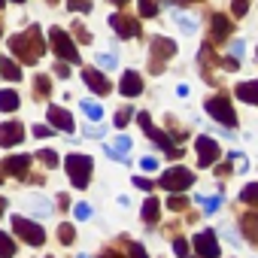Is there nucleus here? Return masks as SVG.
I'll return each instance as SVG.
<instances>
[{
    "label": "nucleus",
    "instance_id": "obj_1",
    "mask_svg": "<svg viewBox=\"0 0 258 258\" xmlns=\"http://www.w3.org/2000/svg\"><path fill=\"white\" fill-rule=\"evenodd\" d=\"M10 52L22 61V64H37L46 52V43H43V34L37 25H31L25 34H16L10 37Z\"/></svg>",
    "mask_w": 258,
    "mask_h": 258
},
{
    "label": "nucleus",
    "instance_id": "obj_2",
    "mask_svg": "<svg viewBox=\"0 0 258 258\" xmlns=\"http://www.w3.org/2000/svg\"><path fill=\"white\" fill-rule=\"evenodd\" d=\"M91 158L88 155H67V161H64V170L70 173V182L76 185V188H85L88 185V179H91Z\"/></svg>",
    "mask_w": 258,
    "mask_h": 258
},
{
    "label": "nucleus",
    "instance_id": "obj_3",
    "mask_svg": "<svg viewBox=\"0 0 258 258\" xmlns=\"http://www.w3.org/2000/svg\"><path fill=\"white\" fill-rule=\"evenodd\" d=\"M49 40H52L55 55H58L64 64H79V52H76V46H73V40H70V34H67V31L52 28V31H49Z\"/></svg>",
    "mask_w": 258,
    "mask_h": 258
},
{
    "label": "nucleus",
    "instance_id": "obj_4",
    "mask_svg": "<svg viewBox=\"0 0 258 258\" xmlns=\"http://www.w3.org/2000/svg\"><path fill=\"white\" fill-rule=\"evenodd\" d=\"M207 112L219 121V124H225V127H234L237 124V115H234V106H231V100L228 97H222V94H216V97H207Z\"/></svg>",
    "mask_w": 258,
    "mask_h": 258
},
{
    "label": "nucleus",
    "instance_id": "obj_5",
    "mask_svg": "<svg viewBox=\"0 0 258 258\" xmlns=\"http://www.w3.org/2000/svg\"><path fill=\"white\" fill-rule=\"evenodd\" d=\"M191 182H195V173L185 170V167H170V170H164L161 179H158V185L167 188V191H185Z\"/></svg>",
    "mask_w": 258,
    "mask_h": 258
},
{
    "label": "nucleus",
    "instance_id": "obj_6",
    "mask_svg": "<svg viewBox=\"0 0 258 258\" xmlns=\"http://www.w3.org/2000/svg\"><path fill=\"white\" fill-rule=\"evenodd\" d=\"M137 121H140V127H143V131L158 143V149H164L170 158H179L182 155V149H173V143H170V137L164 134V131H158V127H152V121H149V112H137Z\"/></svg>",
    "mask_w": 258,
    "mask_h": 258
},
{
    "label": "nucleus",
    "instance_id": "obj_7",
    "mask_svg": "<svg viewBox=\"0 0 258 258\" xmlns=\"http://www.w3.org/2000/svg\"><path fill=\"white\" fill-rule=\"evenodd\" d=\"M13 231H16L25 243H31V246H43V243H46V231H43L40 225H34L31 219L16 216V219H13Z\"/></svg>",
    "mask_w": 258,
    "mask_h": 258
},
{
    "label": "nucleus",
    "instance_id": "obj_8",
    "mask_svg": "<svg viewBox=\"0 0 258 258\" xmlns=\"http://www.w3.org/2000/svg\"><path fill=\"white\" fill-rule=\"evenodd\" d=\"M195 255L198 258H219V237H216V231H201L195 237Z\"/></svg>",
    "mask_w": 258,
    "mask_h": 258
},
{
    "label": "nucleus",
    "instance_id": "obj_9",
    "mask_svg": "<svg viewBox=\"0 0 258 258\" xmlns=\"http://www.w3.org/2000/svg\"><path fill=\"white\" fill-rule=\"evenodd\" d=\"M219 155H222V149H219V143H216L213 137H198V164H201V167L216 164Z\"/></svg>",
    "mask_w": 258,
    "mask_h": 258
},
{
    "label": "nucleus",
    "instance_id": "obj_10",
    "mask_svg": "<svg viewBox=\"0 0 258 258\" xmlns=\"http://www.w3.org/2000/svg\"><path fill=\"white\" fill-rule=\"evenodd\" d=\"M22 140H25L22 121H4L0 124V146H19Z\"/></svg>",
    "mask_w": 258,
    "mask_h": 258
},
{
    "label": "nucleus",
    "instance_id": "obj_11",
    "mask_svg": "<svg viewBox=\"0 0 258 258\" xmlns=\"http://www.w3.org/2000/svg\"><path fill=\"white\" fill-rule=\"evenodd\" d=\"M109 25H112V31H115L121 40L140 37V25H137V19H127V16H112V19H109Z\"/></svg>",
    "mask_w": 258,
    "mask_h": 258
},
{
    "label": "nucleus",
    "instance_id": "obj_12",
    "mask_svg": "<svg viewBox=\"0 0 258 258\" xmlns=\"http://www.w3.org/2000/svg\"><path fill=\"white\" fill-rule=\"evenodd\" d=\"M118 91H121L124 97H137V94L143 91V79H140V73H137V70H124Z\"/></svg>",
    "mask_w": 258,
    "mask_h": 258
},
{
    "label": "nucleus",
    "instance_id": "obj_13",
    "mask_svg": "<svg viewBox=\"0 0 258 258\" xmlns=\"http://www.w3.org/2000/svg\"><path fill=\"white\" fill-rule=\"evenodd\" d=\"M176 55V43L173 40H167V37H155L152 40V64L161 58V64L167 61V58H173Z\"/></svg>",
    "mask_w": 258,
    "mask_h": 258
},
{
    "label": "nucleus",
    "instance_id": "obj_14",
    "mask_svg": "<svg viewBox=\"0 0 258 258\" xmlns=\"http://www.w3.org/2000/svg\"><path fill=\"white\" fill-rule=\"evenodd\" d=\"M49 121L58 127V131L73 134V115H70L67 109H61V106H49Z\"/></svg>",
    "mask_w": 258,
    "mask_h": 258
},
{
    "label": "nucleus",
    "instance_id": "obj_15",
    "mask_svg": "<svg viewBox=\"0 0 258 258\" xmlns=\"http://www.w3.org/2000/svg\"><path fill=\"white\" fill-rule=\"evenodd\" d=\"M82 82H85L91 91H97V94H109V88H112L100 70H85V73H82Z\"/></svg>",
    "mask_w": 258,
    "mask_h": 258
},
{
    "label": "nucleus",
    "instance_id": "obj_16",
    "mask_svg": "<svg viewBox=\"0 0 258 258\" xmlns=\"http://www.w3.org/2000/svg\"><path fill=\"white\" fill-rule=\"evenodd\" d=\"M4 167H7V173H10V176L25 179V176H28V167H31V155H13V158H7V161H4Z\"/></svg>",
    "mask_w": 258,
    "mask_h": 258
},
{
    "label": "nucleus",
    "instance_id": "obj_17",
    "mask_svg": "<svg viewBox=\"0 0 258 258\" xmlns=\"http://www.w3.org/2000/svg\"><path fill=\"white\" fill-rule=\"evenodd\" d=\"M240 228H243V234H246L249 243H258V216L255 213H246L240 219Z\"/></svg>",
    "mask_w": 258,
    "mask_h": 258
},
{
    "label": "nucleus",
    "instance_id": "obj_18",
    "mask_svg": "<svg viewBox=\"0 0 258 258\" xmlns=\"http://www.w3.org/2000/svg\"><path fill=\"white\" fill-rule=\"evenodd\" d=\"M127 149H131V140H127V137H118L112 146H106V155L115 158V161H127Z\"/></svg>",
    "mask_w": 258,
    "mask_h": 258
},
{
    "label": "nucleus",
    "instance_id": "obj_19",
    "mask_svg": "<svg viewBox=\"0 0 258 258\" xmlns=\"http://www.w3.org/2000/svg\"><path fill=\"white\" fill-rule=\"evenodd\" d=\"M231 31H234V25L225 16H213V40H225Z\"/></svg>",
    "mask_w": 258,
    "mask_h": 258
},
{
    "label": "nucleus",
    "instance_id": "obj_20",
    "mask_svg": "<svg viewBox=\"0 0 258 258\" xmlns=\"http://www.w3.org/2000/svg\"><path fill=\"white\" fill-rule=\"evenodd\" d=\"M237 97L246 100V103H255V100H258V82H255V79H252V82H240V85H237Z\"/></svg>",
    "mask_w": 258,
    "mask_h": 258
},
{
    "label": "nucleus",
    "instance_id": "obj_21",
    "mask_svg": "<svg viewBox=\"0 0 258 258\" xmlns=\"http://www.w3.org/2000/svg\"><path fill=\"white\" fill-rule=\"evenodd\" d=\"M0 76L10 79V82H19L22 79V67L13 64V58H4V61H0Z\"/></svg>",
    "mask_w": 258,
    "mask_h": 258
},
{
    "label": "nucleus",
    "instance_id": "obj_22",
    "mask_svg": "<svg viewBox=\"0 0 258 258\" xmlns=\"http://www.w3.org/2000/svg\"><path fill=\"white\" fill-rule=\"evenodd\" d=\"M0 109H4V112H16L19 109V94L4 88V91H0Z\"/></svg>",
    "mask_w": 258,
    "mask_h": 258
},
{
    "label": "nucleus",
    "instance_id": "obj_23",
    "mask_svg": "<svg viewBox=\"0 0 258 258\" xmlns=\"http://www.w3.org/2000/svg\"><path fill=\"white\" fill-rule=\"evenodd\" d=\"M158 210H161V204H158V198H149L146 204H143V222H155L158 219Z\"/></svg>",
    "mask_w": 258,
    "mask_h": 258
},
{
    "label": "nucleus",
    "instance_id": "obj_24",
    "mask_svg": "<svg viewBox=\"0 0 258 258\" xmlns=\"http://www.w3.org/2000/svg\"><path fill=\"white\" fill-rule=\"evenodd\" d=\"M13 255H16V243L0 231V258H13Z\"/></svg>",
    "mask_w": 258,
    "mask_h": 258
},
{
    "label": "nucleus",
    "instance_id": "obj_25",
    "mask_svg": "<svg viewBox=\"0 0 258 258\" xmlns=\"http://www.w3.org/2000/svg\"><path fill=\"white\" fill-rule=\"evenodd\" d=\"M34 91H37V100L49 97V76H37L34 79Z\"/></svg>",
    "mask_w": 258,
    "mask_h": 258
},
{
    "label": "nucleus",
    "instance_id": "obj_26",
    "mask_svg": "<svg viewBox=\"0 0 258 258\" xmlns=\"http://www.w3.org/2000/svg\"><path fill=\"white\" fill-rule=\"evenodd\" d=\"M140 16H143V19L158 16V4H155V0H140Z\"/></svg>",
    "mask_w": 258,
    "mask_h": 258
},
{
    "label": "nucleus",
    "instance_id": "obj_27",
    "mask_svg": "<svg viewBox=\"0 0 258 258\" xmlns=\"http://www.w3.org/2000/svg\"><path fill=\"white\" fill-rule=\"evenodd\" d=\"M73 237H76V231H73V225H58V240L67 246V243H73Z\"/></svg>",
    "mask_w": 258,
    "mask_h": 258
},
{
    "label": "nucleus",
    "instance_id": "obj_28",
    "mask_svg": "<svg viewBox=\"0 0 258 258\" xmlns=\"http://www.w3.org/2000/svg\"><path fill=\"white\" fill-rule=\"evenodd\" d=\"M67 10H73V13H91V0H67Z\"/></svg>",
    "mask_w": 258,
    "mask_h": 258
},
{
    "label": "nucleus",
    "instance_id": "obj_29",
    "mask_svg": "<svg viewBox=\"0 0 258 258\" xmlns=\"http://www.w3.org/2000/svg\"><path fill=\"white\" fill-rule=\"evenodd\" d=\"M82 109H85L88 118H100V115H103V106H100V103H88V100H82Z\"/></svg>",
    "mask_w": 258,
    "mask_h": 258
},
{
    "label": "nucleus",
    "instance_id": "obj_30",
    "mask_svg": "<svg viewBox=\"0 0 258 258\" xmlns=\"http://www.w3.org/2000/svg\"><path fill=\"white\" fill-rule=\"evenodd\" d=\"M240 198H243L246 204H255V201H258V185H255V182H249V185L243 188V195H240Z\"/></svg>",
    "mask_w": 258,
    "mask_h": 258
},
{
    "label": "nucleus",
    "instance_id": "obj_31",
    "mask_svg": "<svg viewBox=\"0 0 258 258\" xmlns=\"http://www.w3.org/2000/svg\"><path fill=\"white\" fill-rule=\"evenodd\" d=\"M231 10H234L237 19H243V16L249 13V0H231Z\"/></svg>",
    "mask_w": 258,
    "mask_h": 258
},
{
    "label": "nucleus",
    "instance_id": "obj_32",
    "mask_svg": "<svg viewBox=\"0 0 258 258\" xmlns=\"http://www.w3.org/2000/svg\"><path fill=\"white\" fill-rule=\"evenodd\" d=\"M176 25H179V31L195 34V19H188V16H176Z\"/></svg>",
    "mask_w": 258,
    "mask_h": 258
},
{
    "label": "nucleus",
    "instance_id": "obj_33",
    "mask_svg": "<svg viewBox=\"0 0 258 258\" xmlns=\"http://www.w3.org/2000/svg\"><path fill=\"white\" fill-rule=\"evenodd\" d=\"M167 207H170V210H176V213H179V210H185V207H188V201H185V198H182V195H173V198H170V201H167Z\"/></svg>",
    "mask_w": 258,
    "mask_h": 258
},
{
    "label": "nucleus",
    "instance_id": "obj_34",
    "mask_svg": "<svg viewBox=\"0 0 258 258\" xmlns=\"http://www.w3.org/2000/svg\"><path fill=\"white\" fill-rule=\"evenodd\" d=\"M201 204H204L207 213H216V210L222 207V198H201Z\"/></svg>",
    "mask_w": 258,
    "mask_h": 258
},
{
    "label": "nucleus",
    "instance_id": "obj_35",
    "mask_svg": "<svg viewBox=\"0 0 258 258\" xmlns=\"http://www.w3.org/2000/svg\"><path fill=\"white\" fill-rule=\"evenodd\" d=\"M73 213H76V219H85V222L94 216V210H91L88 204H76V210H73Z\"/></svg>",
    "mask_w": 258,
    "mask_h": 258
},
{
    "label": "nucleus",
    "instance_id": "obj_36",
    "mask_svg": "<svg viewBox=\"0 0 258 258\" xmlns=\"http://www.w3.org/2000/svg\"><path fill=\"white\" fill-rule=\"evenodd\" d=\"M173 252H176L179 258H188V255H191V249H188L185 240H173Z\"/></svg>",
    "mask_w": 258,
    "mask_h": 258
},
{
    "label": "nucleus",
    "instance_id": "obj_37",
    "mask_svg": "<svg viewBox=\"0 0 258 258\" xmlns=\"http://www.w3.org/2000/svg\"><path fill=\"white\" fill-rule=\"evenodd\" d=\"M131 115H134V112L127 109V106H124V109H118V112H115V127H124V124H127V118H131Z\"/></svg>",
    "mask_w": 258,
    "mask_h": 258
},
{
    "label": "nucleus",
    "instance_id": "obj_38",
    "mask_svg": "<svg viewBox=\"0 0 258 258\" xmlns=\"http://www.w3.org/2000/svg\"><path fill=\"white\" fill-rule=\"evenodd\" d=\"M127 255H131V258H149L146 249H143L140 243H131V246H127Z\"/></svg>",
    "mask_w": 258,
    "mask_h": 258
},
{
    "label": "nucleus",
    "instance_id": "obj_39",
    "mask_svg": "<svg viewBox=\"0 0 258 258\" xmlns=\"http://www.w3.org/2000/svg\"><path fill=\"white\" fill-rule=\"evenodd\" d=\"M40 158H43V164H46V167H55V164H58V155H55L52 149H46V152H40Z\"/></svg>",
    "mask_w": 258,
    "mask_h": 258
},
{
    "label": "nucleus",
    "instance_id": "obj_40",
    "mask_svg": "<svg viewBox=\"0 0 258 258\" xmlns=\"http://www.w3.org/2000/svg\"><path fill=\"white\" fill-rule=\"evenodd\" d=\"M106 134V127L103 124H91V127H85V137H103Z\"/></svg>",
    "mask_w": 258,
    "mask_h": 258
},
{
    "label": "nucleus",
    "instance_id": "obj_41",
    "mask_svg": "<svg viewBox=\"0 0 258 258\" xmlns=\"http://www.w3.org/2000/svg\"><path fill=\"white\" fill-rule=\"evenodd\" d=\"M31 207H34L37 213H43V216H49V210H52V207H49V204H46L43 198H40V201H31Z\"/></svg>",
    "mask_w": 258,
    "mask_h": 258
},
{
    "label": "nucleus",
    "instance_id": "obj_42",
    "mask_svg": "<svg viewBox=\"0 0 258 258\" xmlns=\"http://www.w3.org/2000/svg\"><path fill=\"white\" fill-rule=\"evenodd\" d=\"M97 64L100 67H115V55H97Z\"/></svg>",
    "mask_w": 258,
    "mask_h": 258
},
{
    "label": "nucleus",
    "instance_id": "obj_43",
    "mask_svg": "<svg viewBox=\"0 0 258 258\" xmlns=\"http://www.w3.org/2000/svg\"><path fill=\"white\" fill-rule=\"evenodd\" d=\"M49 134H52V127H46V124H37V127H34V137H37V140H40V137H49Z\"/></svg>",
    "mask_w": 258,
    "mask_h": 258
},
{
    "label": "nucleus",
    "instance_id": "obj_44",
    "mask_svg": "<svg viewBox=\"0 0 258 258\" xmlns=\"http://www.w3.org/2000/svg\"><path fill=\"white\" fill-rule=\"evenodd\" d=\"M76 37H79L82 43H91V34H88V31H85V28H82L79 22H76Z\"/></svg>",
    "mask_w": 258,
    "mask_h": 258
},
{
    "label": "nucleus",
    "instance_id": "obj_45",
    "mask_svg": "<svg viewBox=\"0 0 258 258\" xmlns=\"http://www.w3.org/2000/svg\"><path fill=\"white\" fill-rule=\"evenodd\" d=\"M134 185H137V188H143V191H149V188H152V182H149L146 176H134Z\"/></svg>",
    "mask_w": 258,
    "mask_h": 258
},
{
    "label": "nucleus",
    "instance_id": "obj_46",
    "mask_svg": "<svg viewBox=\"0 0 258 258\" xmlns=\"http://www.w3.org/2000/svg\"><path fill=\"white\" fill-rule=\"evenodd\" d=\"M55 73H58L61 79H67V76H70V70H67V64H64V61H61V64H55Z\"/></svg>",
    "mask_w": 258,
    "mask_h": 258
},
{
    "label": "nucleus",
    "instance_id": "obj_47",
    "mask_svg": "<svg viewBox=\"0 0 258 258\" xmlns=\"http://www.w3.org/2000/svg\"><path fill=\"white\" fill-rule=\"evenodd\" d=\"M140 164H143V170H155V167H158V164H155V158H143Z\"/></svg>",
    "mask_w": 258,
    "mask_h": 258
},
{
    "label": "nucleus",
    "instance_id": "obj_48",
    "mask_svg": "<svg viewBox=\"0 0 258 258\" xmlns=\"http://www.w3.org/2000/svg\"><path fill=\"white\" fill-rule=\"evenodd\" d=\"M4 210H7V201H4V198H0V216H4Z\"/></svg>",
    "mask_w": 258,
    "mask_h": 258
},
{
    "label": "nucleus",
    "instance_id": "obj_49",
    "mask_svg": "<svg viewBox=\"0 0 258 258\" xmlns=\"http://www.w3.org/2000/svg\"><path fill=\"white\" fill-rule=\"evenodd\" d=\"M100 258H118V255H115V252H106V255H100Z\"/></svg>",
    "mask_w": 258,
    "mask_h": 258
},
{
    "label": "nucleus",
    "instance_id": "obj_50",
    "mask_svg": "<svg viewBox=\"0 0 258 258\" xmlns=\"http://www.w3.org/2000/svg\"><path fill=\"white\" fill-rule=\"evenodd\" d=\"M112 4H118V7H124V4H127V0H112Z\"/></svg>",
    "mask_w": 258,
    "mask_h": 258
},
{
    "label": "nucleus",
    "instance_id": "obj_51",
    "mask_svg": "<svg viewBox=\"0 0 258 258\" xmlns=\"http://www.w3.org/2000/svg\"><path fill=\"white\" fill-rule=\"evenodd\" d=\"M13 4H25V0H13Z\"/></svg>",
    "mask_w": 258,
    "mask_h": 258
},
{
    "label": "nucleus",
    "instance_id": "obj_52",
    "mask_svg": "<svg viewBox=\"0 0 258 258\" xmlns=\"http://www.w3.org/2000/svg\"><path fill=\"white\" fill-rule=\"evenodd\" d=\"M0 182H4V173H0Z\"/></svg>",
    "mask_w": 258,
    "mask_h": 258
},
{
    "label": "nucleus",
    "instance_id": "obj_53",
    "mask_svg": "<svg viewBox=\"0 0 258 258\" xmlns=\"http://www.w3.org/2000/svg\"><path fill=\"white\" fill-rule=\"evenodd\" d=\"M79 258H88V255H79Z\"/></svg>",
    "mask_w": 258,
    "mask_h": 258
},
{
    "label": "nucleus",
    "instance_id": "obj_54",
    "mask_svg": "<svg viewBox=\"0 0 258 258\" xmlns=\"http://www.w3.org/2000/svg\"><path fill=\"white\" fill-rule=\"evenodd\" d=\"M0 7H4V0H0Z\"/></svg>",
    "mask_w": 258,
    "mask_h": 258
},
{
    "label": "nucleus",
    "instance_id": "obj_55",
    "mask_svg": "<svg viewBox=\"0 0 258 258\" xmlns=\"http://www.w3.org/2000/svg\"><path fill=\"white\" fill-rule=\"evenodd\" d=\"M49 258H52V255H49Z\"/></svg>",
    "mask_w": 258,
    "mask_h": 258
}]
</instances>
